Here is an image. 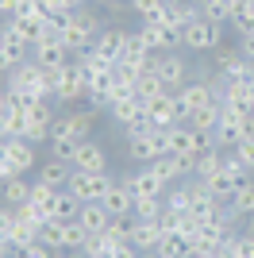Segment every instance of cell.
<instances>
[{
    "label": "cell",
    "instance_id": "4",
    "mask_svg": "<svg viewBox=\"0 0 254 258\" xmlns=\"http://www.w3.org/2000/svg\"><path fill=\"white\" fill-rule=\"evenodd\" d=\"M39 158H35V143H27L23 135H12L4 139V158H0V173L4 177H23L27 170H35Z\"/></svg>",
    "mask_w": 254,
    "mask_h": 258
},
{
    "label": "cell",
    "instance_id": "1",
    "mask_svg": "<svg viewBox=\"0 0 254 258\" xmlns=\"http://www.w3.org/2000/svg\"><path fill=\"white\" fill-rule=\"evenodd\" d=\"M250 135H254V116L220 104V123H216V131H212V143H216L220 151H235V147H239L243 139H250Z\"/></svg>",
    "mask_w": 254,
    "mask_h": 258
},
{
    "label": "cell",
    "instance_id": "11",
    "mask_svg": "<svg viewBox=\"0 0 254 258\" xmlns=\"http://www.w3.org/2000/svg\"><path fill=\"white\" fill-rule=\"evenodd\" d=\"M189 70H193V66L185 62L177 50H173V54H162V58H158V77H162V85H166L169 93H181V89L189 85Z\"/></svg>",
    "mask_w": 254,
    "mask_h": 258
},
{
    "label": "cell",
    "instance_id": "14",
    "mask_svg": "<svg viewBox=\"0 0 254 258\" xmlns=\"http://www.w3.org/2000/svg\"><path fill=\"white\" fill-rule=\"evenodd\" d=\"M127 35H131V31H123V27H104V31L96 35V46H93V50L100 54L104 62H119L123 50H127Z\"/></svg>",
    "mask_w": 254,
    "mask_h": 258
},
{
    "label": "cell",
    "instance_id": "3",
    "mask_svg": "<svg viewBox=\"0 0 254 258\" xmlns=\"http://www.w3.org/2000/svg\"><path fill=\"white\" fill-rule=\"evenodd\" d=\"M181 43H185V50H193V54L220 50V46H223V23L197 16L189 27H181Z\"/></svg>",
    "mask_w": 254,
    "mask_h": 258
},
{
    "label": "cell",
    "instance_id": "12",
    "mask_svg": "<svg viewBox=\"0 0 254 258\" xmlns=\"http://www.w3.org/2000/svg\"><path fill=\"white\" fill-rule=\"evenodd\" d=\"M0 62H4V74H12L23 62H31V46L23 43L12 27H4V35H0Z\"/></svg>",
    "mask_w": 254,
    "mask_h": 258
},
{
    "label": "cell",
    "instance_id": "17",
    "mask_svg": "<svg viewBox=\"0 0 254 258\" xmlns=\"http://www.w3.org/2000/svg\"><path fill=\"white\" fill-rule=\"evenodd\" d=\"M23 123H27V112L16 104V97H12V93H4V100H0V131H4V139L23 135Z\"/></svg>",
    "mask_w": 254,
    "mask_h": 258
},
{
    "label": "cell",
    "instance_id": "34",
    "mask_svg": "<svg viewBox=\"0 0 254 258\" xmlns=\"http://www.w3.org/2000/svg\"><path fill=\"white\" fill-rule=\"evenodd\" d=\"M197 4H201V16H204V20H216V23H231L235 0H197Z\"/></svg>",
    "mask_w": 254,
    "mask_h": 258
},
{
    "label": "cell",
    "instance_id": "10",
    "mask_svg": "<svg viewBox=\"0 0 254 258\" xmlns=\"http://www.w3.org/2000/svg\"><path fill=\"white\" fill-rule=\"evenodd\" d=\"M147 119H150V127H177V123H185V112H181L177 93H162V97H154L147 104Z\"/></svg>",
    "mask_w": 254,
    "mask_h": 258
},
{
    "label": "cell",
    "instance_id": "47",
    "mask_svg": "<svg viewBox=\"0 0 254 258\" xmlns=\"http://www.w3.org/2000/svg\"><path fill=\"white\" fill-rule=\"evenodd\" d=\"M4 258H23V254H20V250H4Z\"/></svg>",
    "mask_w": 254,
    "mask_h": 258
},
{
    "label": "cell",
    "instance_id": "25",
    "mask_svg": "<svg viewBox=\"0 0 254 258\" xmlns=\"http://www.w3.org/2000/svg\"><path fill=\"white\" fill-rule=\"evenodd\" d=\"M4 27H12V31L20 35L27 46H35L42 35H46V20H23V16H16V20H8Z\"/></svg>",
    "mask_w": 254,
    "mask_h": 258
},
{
    "label": "cell",
    "instance_id": "39",
    "mask_svg": "<svg viewBox=\"0 0 254 258\" xmlns=\"http://www.w3.org/2000/svg\"><path fill=\"white\" fill-rule=\"evenodd\" d=\"M131 231H135V212H131V216H112V224H108L104 235L116 239V243H119V239H127V243H131Z\"/></svg>",
    "mask_w": 254,
    "mask_h": 258
},
{
    "label": "cell",
    "instance_id": "42",
    "mask_svg": "<svg viewBox=\"0 0 254 258\" xmlns=\"http://www.w3.org/2000/svg\"><path fill=\"white\" fill-rule=\"evenodd\" d=\"M20 254H23V258H54V250L46 247V243H39V239H35L31 247H20Z\"/></svg>",
    "mask_w": 254,
    "mask_h": 258
},
{
    "label": "cell",
    "instance_id": "37",
    "mask_svg": "<svg viewBox=\"0 0 254 258\" xmlns=\"http://www.w3.org/2000/svg\"><path fill=\"white\" fill-rule=\"evenodd\" d=\"M197 16H201V4H197V0H185V4H169V23H173V27H189Z\"/></svg>",
    "mask_w": 254,
    "mask_h": 258
},
{
    "label": "cell",
    "instance_id": "38",
    "mask_svg": "<svg viewBox=\"0 0 254 258\" xmlns=\"http://www.w3.org/2000/svg\"><path fill=\"white\" fill-rule=\"evenodd\" d=\"M166 212V197H135V216L139 220H158Z\"/></svg>",
    "mask_w": 254,
    "mask_h": 258
},
{
    "label": "cell",
    "instance_id": "40",
    "mask_svg": "<svg viewBox=\"0 0 254 258\" xmlns=\"http://www.w3.org/2000/svg\"><path fill=\"white\" fill-rule=\"evenodd\" d=\"M54 193H58V189H50V185H42V181H35V185H31V205H39V208H46V212H50ZM50 220H54V216H50Z\"/></svg>",
    "mask_w": 254,
    "mask_h": 258
},
{
    "label": "cell",
    "instance_id": "19",
    "mask_svg": "<svg viewBox=\"0 0 254 258\" xmlns=\"http://www.w3.org/2000/svg\"><path fill=\"white\" fill-rule=\"evenodd\" d=\"M127 185H131V193H135V197H166V193H169V185L162 181L150 166H143L139 173H131V177H127Z\"/></svg>",
    "mask_w": 254,
    "mask_h": 258
},
{
    "label": "cell",
    "instance_id": "22",
    "mask_svg": "<svg viewBox=\"0 0 254 258\" xmlns=\"http://www.w3.org/2000/svg\"><path fill=\"white\" fill-rule=\"evenodd\" d=\"M154 258H193V239L181 231H169V235H162Z\"/></svg>",
    "mask_w": 254,
    "mask_h": 258
},
{
    "label": "cell",
    "instance_id": "26",
    "mask_svg": "<svg viewBox=\"0 0 254 258\" xmlns=\"http://www.w3.org/2000/svg\"><path fill=\"white\" fill-rule=\"evenodd\" d=\"M77 212H81V201H77L70 189H58V193H54V205H50V216L54 220H77Z\"/></svg>",
    "mask_w": 254,
    "mask_h": 258
},
{
    "label": "cell",
    "instance_id": "30",
    "mask_svg": "<svg viewBox=\"0 0 254 258\" xmlns=\"http://www.w3.org/2000/svg\"><path fill=\"white\" fill-rule=\"evenodd\" d=\"M185 123H189L193 131H201V135H212L216 123H220V104H208V108H201V112H193Z\"/></svg>",
    "mask_w": 254,
    "mask_h": 258
},
{
    "label": "cell",
    "instance_id": "27",
    "mask_svg": "<svg viewBox=\"0 0 254 258\" xmlns=\"http://www.w3.org/2000/svg\"><path fill=\"white\" fill-rule=\"evenodd\" d=\"M227 208H231L235 216H254V177H250V181H243V185L231 193Z\"/></svg>",
    "mask_w": 254,
    "mask_h": 258
},
{
    "label": "cell",
    "instance_id": "23",
    "mask_svg": "<svg viewBox=\"0 0 254 258\" xmlns=\"http://www.w3.org/2000/svg\"><path fill=\"white\" fill-rule=\"evenodd\" d=\"M143 23H166L169 20V0H127Z\"/></svg>",
    "mask_w": 254,
    "mask_h": 258
},
{
    "label": "cell",
    "instance_id": "8",
    "mask_svg": "<svg viewBox=\"0 0 254 258\" xmlns=\"http://www.w3.org/2000/svg\"><path fill=\"white\" fill-rule=\"evenodd\" d=\"M139 35H143V43L150 46L154 54H173V50H181V27H173V23H143L139 27Z\"/></svg>",
    "mask_w": 254,
    "mask_h": 258
},
{
    "label": "cell",
    "instance_id": "43",
    "mask_svg": "<svg viewBox=\"0 0 254 258\" xmlns=\"http://www.w3.org/2000/svg\"><path fill=\"white\" fill-rule=\"evenodd\" d=\"M235 250H239L243 258H254V235H239L235 239Z\"/></svg>",
    "mask_w": 254,
    "mask_h": 258
},
{
    "label": "cell",
    "instance_id": "33",
    "mask_svg": "<svg viewBox=\"0 0 254 258\" xmlns=\"http://www.w3.org/2000/svg\"><path fill=\"white\" fill-rule=\"evenodd\" d=\"M39 243H46L50 250H66V220H46L39 227Z\"/></svg>",
    "mask_w": 254,
    "mask_h": 258
},
{
    "label": "cell",
    "instance_id": "41",
    "mask_svg": "<svg viewBox=\"0 0 254 258\" xmlns=\"http://www.w3.org/2000/svg\"><path fill=\"white\" fill-rule=\"evenodd\" d=\"M235 154H239V158H243V166L254 173V135H250V139H243V143H239V147H235Z\"/></svg>",
    "mask_w": 254,
    "mask_h": 258
},
{
    "label": "cell",
    "instance_id": "31",
    "mask_svg": "<svg viewBox=\"0 0 254 258\" xmlns=\"http://www.w3.org/2000/svg\"><path fill=\"white\" fill-rule=\"evenodd\" d=\"M162 93H169V89L162 85V77H158V74H139V81H135V97L143 100V104H150V100L162 97Z\"/></svg>",
    "mask_w": 254,
    "mask_h": 258
},
{
    "label": "cell",
    "instance_id": "32",
    "mask_svg": "<svg viewBox=\"0 0 254 258\" xmlns=\"http://www.w3.org/2000/svg\"><path fill=\"white\" fill-rule=\"evenodd\" d=\"M231 23H235V31H239V39H243V35H254V0H235Z\"/></svg>",
    "mask_w": 254,
    "mask_h": 258
},
{
    "label": "cell",
    "instance_id": "46",
    "mask_svg": "<svg viewBox=\"0 0 254 258\" xmlns=\"http://www.w3.org/2000/svg\"><path fill=\"white\" fill-rule=\"evenodd\" d=\"M54 258H77V250H54Z\"/></svg>",
    "mask_w": 254,
    "mask_h": 258
},
{
    "label": "cell",
    "instance_id": "24",
    "mask_svg": "<svg viewBox=\"0 0 254 258\" xmlns=\"http://www.w3.org/2000/svg\"><path fill=\"white\" fill-rule=\"evenodd\" d=\"M223 154H227V151H220V147H208L204 154H197V170H193V177H197V181L216 177V173L223 170Z\"/></svg>",
    "mask_w": 254,
    "mask_h": 258
},
{
    "label": "cell",
    "instance_id": "48",
    "mask_svg": "<svg viewBox=\"0 0 254 258\" xmlns=\"http://www.w3.org/2000/svg\"><path fill=\"white\" fill-rule=\"evenodd\" d=\"M169 4H185V0H169Z\"/></svg>",
    "mask_w": 254,
    "mask_h": 258
},
{
    "label": "cell",
    "instance_id": "20",
    "mask_svg": "<svg viewBox=\"0 0 254 258\" xmlns=\"http://www.w3.org/2000/svg\"><path fill=\"white\" fill-rule=\"evenodd\" d=\"M77 220H81V227L89 231V239H93V235H104V231H108V224H112V212H108L100 201H93V205H81Z\"/></svg>",
    "mask_w": 254,
    "mask_h": 258
},
{
    "label": "cell",
    "instance_id": "44",
    "mask_svg": "<svg viewBox=\"0 0 254 258\" xmlns=\"http://www.w3.org/2000/svg\"><path fill=\"white\" fill-rule=\"evenodd\" d=\"M239 50H243L246 62H254V35H243V39H239Z\"/></svg>",
    "mask_w": 254,
    "mask_h": 258
},
{
    "label": "cell",
    "instance_id": "13",
    "mask_svg": "<svg viewBox=\"0 0 254 258\" xmlns=\"http://www.w3.org/2000/svg\"><path fill=\"white\" fill-rule=\"evenodd\" d=\"M250 66L243 58V50H216V74L223 77V81H246L250 77Z\"/></svg>",
    "mask_w": 254,
    "mask_h": 258
},
{
    "label": "cell",
    "instance_id": "28",
    "mask_svg": "<svg viewBox=\"0 0 254 258\" xmlns=\"http://www.w3.org/2000/svg\"><path fill=\"white\" fill-rule=\"evenodd\" d=\"M31 201V185L23 181V177H4V205L8 208H20Z\"/></svg>",
    "mask_w": 254,
    "mask_h": 258
},
{
    "label": "cell",
    "instance_id": "5",
    "mask_svg": "<svg viewBox=\"0 0 254 258\" xmlns=\"http://www.w3.org/2000/svg\"><path fill=\"white\" fill-rule=\"evenodd\" d=\"M31 58L42 66V70H62V66H70V58H74V54L66 50V43H62V31L46 27V35H42L39 43L31 46Z\"/></svg>",
    "mask_w": 254,
    "mask_h": 258
},
{
    "label": "cell",
    "instance_id": "2",
    "mask_svg": "<svg viewBox=\"0 0 254 258\" xmlns=\"http://www.w3.org/2000/svg\"><path fill=\"white\" fill-rule=\"evenodd\" d=\"M100 31H104V27L96 23L93 12H89V8H77L74 20L62 27V43H66V50L77 58V54H89L96 46V35H100Z\"/></svg>",
    "mask_w": 254,
    "mask_h": 258
},
{
    "label": "cell",
    "instance_id": "45",
    "mask_svg": "<svg viewBox=\"0 0 254 258\" xmlns=\"http://www.w3.org/2000/svg\"><path fill=\"white\" fill-rule=\"evenodd\" d=\"M0 12H4V20H16V12H20V0H0Z\"/></svg>",
    "mask_w": 254,
    "mask_h": 258
},
{
    "label": "cell",
    "instance_id": "16",
    "mask_svg": "<svg viewBox=\"0 0 254 258\" xmlns=\"http://www.w3.org/2000/svg\"><path fill=\"white\" fill-rule=\"evenodd\" d=\"M100 205H104L112 216H131V212H135V193H131L127 177H123V181H112V189L104 193V201H100Z\"/></svg>",
    "mask_w": 254,
    "mask_h": 258
},
{
    "label": "cell",
    "instance_id": "15",
    "mask_svg": "<svg viewBox=\"0 0 254 258\" xmlns=\"http://www.w3.org/2000/svg\"><path fill=\"white\" fill-rule=\"evenodd\" d=\"M74 170H85V173H108V151L100 147L96 139H85L81 151L74 158Z\"/></svg>",
    "mask_w": 254,
    "mask_h": 258
},
{
    "label": "cell",
    "instance_id": "9",
    "mask_svg": "<svg viewBox=\"0 0 254 258\" xmlns=\"http://www.w3.org/2000/svg\"><path fill=\"white\" fill-rule=\"evenodd\" d=\"M54 108H50V100H39L35 108H27V123H23V139L27 143H50V127H54Z\"/></svg>",
    "mask_w": 254,
    "mask_h": 258
},
{
    "label": "cell",
    "instance_id": "18",
    "mask_svg": "<svg viewBox=\"0 0 254 258\" xmlns=\"http://www.w3.org/2000/svg\"><path fill=\"white\" fill-rule=\"evenodd\" d=\"M162 235H166V231H162L158 220H139V216H135V231H131V243H135L143 254H154V250H158V243H162Z\"/></svg>",
    "mask_w": 254,
    "mask_h": 258
},
{
    "label": "cell",
    "instance_id": "35",
    "mask_svg": "<svg viewBox=\"0 0 254 258\" xmlns=\"http://www.w3.org/2000/svg\"><path fill=\"white\" fill-rule=\"evenodd\" d=\"M204 185H208L212 193H216V197H220V201H223V205H227V201H231V193H235V189H239V185H243V181H239V177H231V173H227V170H220V173H216V177H208V181H204Z\"/></svg>",
    "mask_w": 254,
    "mask_h": 258
},
{
    "label": "cell",
    "instance_id": "36",
    "mask_svg": "<svg viewBox=\"0 0 254 258\" xmlns=\"http://www.w3.org/2000/svg\"><path fill=\"white\" fill-rule=\"evenodd\" d=\"M77 151H81V139H77V135H58V139H50V158L74 162Z\"/></svg>",
    "mask_w": 254,
    "mask_h": 258
},
{
    "label": "cell",
    "instance_id": "7",
    "mask_svg": "<svg viewBox=\"0 0 254 258\" xmlns=\"http://www.w3.org/2000/svg\"><path fill=\"white\" fill-rule=\"evenodd\" d=\"M70 193L81 201V205H93V201H104V193L112 189V177L108 173H85V170H74L70 185H66Z\"/></svg>",
    "mask_w": 254,
    "mask_h": 258
},
{
    "label": "cell",
    "instance_id": "6",
    "mask_svg": "<svg viewBox=\"0 0 254 258\" xmlns=\"http://www.w3.org/2000/svg\"><path fill=\"white\" fill-rule=\"evenodd\" d=\"M81 97H89V81H85V74H81V66L77 62H70V66H62V74H58V85H54V104H77Z\"/></svg>",
    "mask_w": 254,
    "mask_h": 258
},
{
    "label": "cell",
    "instance_id": "29",
    "mask_svg": "<svg viewBox=\"0 0 254 258\" xmlns=\"http://www.w3.org/2000/svg\"><path fill=\"white\" fill-rule=\"evenodd\" d=\"M66 119H70V127H74V135H77L81 143L96 131V108H85V112H66Z\"/></svg>",
    "mask_w": 254,
    "mask_h": 258
},
{
    "label": "cell",
    "instance_id": "21",
    "mask_svg": "<svg viewBox=\"0 0 254 258\" xmlns=\"http://www.w3.org/2000/svg\"><path fill=\"white\" fill-rule=\"evenodd\" d=\"M70 177H74V162H66V158H50L39 166V181L50 185V189H66Z\"/></svg>",
    "mask_w": 254,
    "mask_h": 258
}]
</instances>
